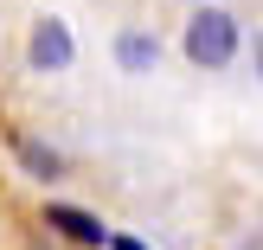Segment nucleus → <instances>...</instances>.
<instances>
[{"label":"nucleus","instance_id":"nucleus-1","mask_svg":"<svg viewBox=\"0 0 263 250\" xmlns=\"http://www.w3.org/2000/svg\"><path fill=\"white\" fill-rule=\"evenodd\" d=\"M180 39H186V58H193V64L225 71V64L238 58V39H244V32H238V20H231L225 7H199V13L186 20V32H180Z\"/></svg>","mask_w":263,"mask_h":250},{"label":"nucleus","instance_id":"nucleus-2","mask_svg":"<svg viewBox=\"0 0 263 250\" xmlns=\"http://www.w3.org/2000/svg\"><path fill=\"white\" fill-rule=\"evenodd\" d=\"M45 225L58 231V238L84 244V250H103V244H109V231H103V218H97V212H77V205H45Z\"/></svg>","mask_w":263,"mask_h":250},{"label":"nucleus","instance_id":"nucleus-3","mask_svg":"<svg viewBox=\"0 0 263 250\" xmlns=\"http://www.w3.org/2000/svg\"><path fill=\"white\" fill-rule=\"evenodd\" d=\"M71 26H64V20H39L32 26V64H39V71H64V64H71Z\"/></svg>","mask_w":263,"mask_h":250},{"label":"nucleus","instance_id":"nucleus-4","mask_svg":"<svg viewBox=\"0 0 263 250\" xmlns=\"http://www.w3.org/2000/svg\"><path fill=\"white\" fill-rule=\"evenodd\" d=\"M154 58H161L154 32H135V26H128V32L116 39V64H122V71H154Z\"/></svg>","mask_w":263,"mask_h":250},{"label":"nucleus","instance_id":"nucleus-5","mask_svg":"<svg viewBox=\"0 0 263 250\" xmlns=\"http://www.w3.org/2000/svg\"><path fill=\"white\" fill-rule=\"evenodd\" d=\"M26 167H32V174H45V180H51V174H58V154H45V148H26Z\"/></svg>","mask_w":263,"mask_h":250},{"label":"nucleus","instance_id":"nucleus-6","mask_svg":"<svg viewBox=\"0 0 263 250\" xmlns=\"http://www.w3.org/2000/svg\"><path fill=\"white\" fill-rule=\"evenodd\" d=\"M103 250H148V244H141V238H109Z\"/></svg>","mask_w":263,"mask_h":250}]
</instances>
